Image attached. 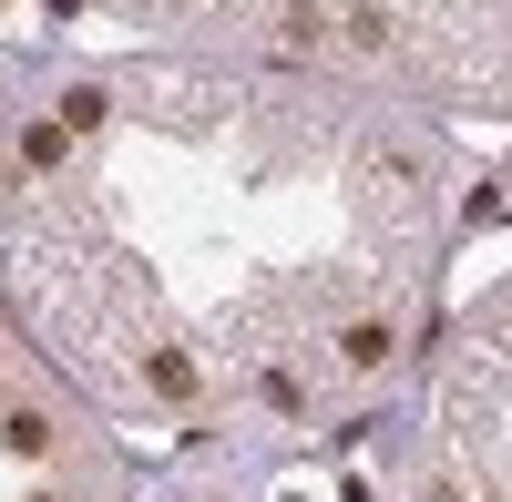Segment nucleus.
Wrapping results in <instances>:
<instances>
[{
    "instance_id": "nucleus-4",
    "label": "nucleus",
    "mask_w": 512,
    "mask_h": 502,
    "mask_svg": "<svg viewBox=\"0 0 512 502\" xmlns=\"http://www.w3.org/2000/svg\"><path fill=\"white\" fill-rule=\"evenodd\" d=\"M93 123H103V93H93V82H82V93L62 103V134H93Z\"/></svg>"
},
{
    "instance_id": "nucleus-3",
    "label": "nucleus",
    "mask_w": 512,
    "mask_h": 502,
    "mask_svg": "<svg viewBox=\"0 0 512 502\" xmlns=\"http://www.w3.org/2000/svg\"><path fill=\"white\" fill-rule=\"evenodd\" d=\"M11 451H52V421H41V410H11V431H0Z\"/></svg>"
},
{
    "instance_id": "nucleus-2",
    "label": "nucleus",
    "mask_w": 512,
    "mask_h": 502,
    "mask_svg": "<svg viewBox=\"0 0 512 502\" xmlns=\"http://www.w3.org/2000/svg\"><path fill=\"white\" fill-rule=\"evenodd\" d=\"M21 164H31V175H41V164H62V123H31V134H21Z\"/></svg>"
},
{
    "instance_id": "nucleus-1",
    "label": "nucleus",
    "mask_w": 512,
    "mask_h": 502,
    "mask_svg": "<svg viewBox=\"0 0 512 502\" xmlns=\"http://www.w3.org/2000/svg\"><path fill=\"white\" fill-rule=\"evenodd\" d=\"M338 359H349V369H379V359H390V318H359V328H338Z\"/></svg>"
}]
</instances>
